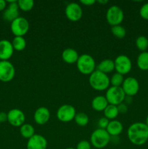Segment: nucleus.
Returning <instances> with one entry per match:
<instances>
[{"instance_id":"1","label":"nucleus","mask_w":148,"mask_h":149,"mask_svg":"<svg viewBox=\"0 0 148 149\" xmlns=\"http://www.w3.org/2000/svg\"><path fill=\"white\" fill-rule=\"evenodd\" d=\"M127 136L133 145H144L148 141V126L144 122H134L128 128Z\"/></svg>"},{"instance_id":"2","label":"nucleus","mask_w":148,"mask_h":149,"mask_svg":"<svg viewBox=\"0 0 148 149\" xmlns=\"http://www.w3.org/2000/svg\"><path fill=\"white\" fill-rule=\"evenodd\" d=\"M89 83L94 90L97 91H103L110 87V81L107 74L96 69L89 75Z\"/></svg>"},{"instance_id":"3","label":"nucleus","mask_w":148,"mask_h":149,"mask_svg":"<svg viewBox=\"0 0 148 149\" xmlns=\"http://www.w3.org/2000/svg\"><path fill=\"white\" fill-rule=\"evenodd\" d=\"M111 136L108 134L106 130H95L90 136V143L96 148L102 149L107 146L110 142Z\"/></svg>"},{"instance_id":"4","label":"nucleus","mask_w":148,"mask_h":149,"mask_svg":"<svg viewBox=\"0 0 148 149\" xmlns=\"http://www.w3.org/2000/svg\"><path fill=\"white\" fill-rule=\"evenodd\" d=\"M77 69L80 73L84 75H90L96 68V63L94 58L88 54L80 55L76 62Z\"/></svg>"},{"instance_id":"5","label":"nucleus","mask_w":148,"mask_h":149,"mask_svg":"<svg viewBox=\"0 0 148 149\" xmlns=\"http://www.w3.org/2000/svg\"><path fill=\"white\" fill-rule=\"evenodd\" d=\"M105 97L109 104L118 106L121 103H123L126 95L121 87L111 86L107 90Z\"/></svg>"},{"instance_id":"6","label":"nucleus","mask_w":148,"mask_h":149,"mask_svg":"<svg viewBox=\"0 0 148 149\" xmlns=\"http://www.w3.org/2000/svg\"><path fill=\"white\" fill-rule=\"evenodd\" d=\"M124 18L123 10L117 5H113L109 7L106 13V20L107 23L111 26L120 25Z\"/></svg>"},{"instance_id":"7","label":"nucleus","mask_w":148,"mask_h":149,"mask_svg":"<svg viewBox=\"0 0 148 149\" xmlns=\"http://www.w3.org/2000/svg\"><path fill=\"white\" fill-rule=\"evenodd\" d=\"M10 29L15 36H23L29 30V22L23 17H18L11 22Z\"/></svg>"},{"instance_id":"8","label":"nucleus","mask_w":148,"mask_h":149,"mask_svg":"<svg viewBox=\"0 0 148 149\" xmlns=\"http://www.w3.org/2000/svg\"><path fill=\"white\" fill-rule=\"evenodd\" d=\"M114 63L116 72L123 76L129 74L132 68L131 61L126 55H120L116 57Z\"/></svg>"},{"instance_id":"9","label":"nucleus","mask_w":148,"mask_h":149,"mask_svg":"<svg viewBox=\"0 0 148 149\" xmlns=\"http://www.w3.org/2000/svg\"><path fill=\"white\" fill-rule=\"evenodd\" d=\"M76 114V111L74 106L70 104H64L57 111V117L62 122H70L73 120Z\"/></svg>"},{"instance_id":"10","label":"nucleus","mask_w":148,"mask_h":149,"mask_svg":"<svg viewBox=\"0 0 148 149\" xmlns=\"http://www.w3.org/2000/svg\"><path fill=\"white\" fill-rule=\"evenodd\" d=\"M15 75V69L13 64L9 61H0V81L9 82Z\"/></svg>"},{"instance_id":"11","label":"nucleus","mask_w":148,"mask_h":149,"mask_svg":"<svg viewBox=\"0 0 148 149\" xmlns=\"http://www.w3.org/2000/svg\"><path fill=\"white\" fill-rule=\"evenodd\" d=\"M65 13L68 20L76 22L82 17L83 10L79 4L76 2H71L65 7Z\"/></svg>"},{"instance_id":"12","label":"nucleus","mask_w":148,"mask_h":149,"mask_svg":"<svg viewBox=\"0 0 148 149\" xmlns=\"http://www.w3.org/2000/svg\"><path fill=\"white\" fill-rule=\"evenodd\" d=\"M122 89L126 96L136 95L139 90V83L136 78L132 77H129L124 79L123 84L121 85Z\"/></svg>"},{"instance_id":"13","label":"nucleus","mask_w":148,"mask_h":149,"mask_svg":"<svg viewBox=\"0 0 148 149\" xmlns=\"http://www.w3.org/2000/svg\"><path fill=\"white\" fill-rule=\"evenodd\" d=\"M26 116L20 109H12L7 113V122L13 127H21L25 124Z\"/></svg>"},{"instance_id":"14","label":"nucleus","mask_w":148,"mask_h":149,"mask_svg":"<svg viewBox=\"0 0 148 149\" xmlns=\"http://www.w3.org/2000/svg\"><path fill=\"white\" fill-rule=\"evenodd\" d=\"M9 5L3 13V18L9 22H12L19 16V7L17 1H7Z\"/></svg>"},{"instance_id":"15","label":"nucleus","mask_w":148,"mask_h":149,"mask_svg":"<svg viewBox=\"0 0 148 149\" xmlns=\"http://www.w3.org/2000/svg\"><path fill=\"white\" fill-rule=\"evenodd\" d=\"M47 141L43 135L35 134L33 137L28 140L27 149H46Z\"/></svg>"},{"instance_id":"16","label":"nucleus","mask_w":148,"mask_h":149,"mask_svg":"<svg viewBox=\"0 0 148 149\" xmlns=\"http://www.w3.org/2000/svg\"><path fill=\"white\" fill-rule=\"evenodd\" d=\"M14 52L12 42L7 39L0 40V61H9Z\"/></svg>"},{"instance_id":"17","label":"nucleus","mask_w":148,"mask_h":149,"mask_svg":"<svg viewBox=\"0 0 148 149\" xmlns=\"http://www.w3.org/2000/svg\"><path fill=\"white\" fill-rule=\"evenodd\" d=\"M33 119L37 125H44L49 122L50 119V111L44 106L39 107L35 111Z\"/></svg>"},{"instance_id":"18","label":"nucleus","mask_w":148,"mask_h":149,"mask_svg":"<svg viewBox=\"0 0 148 149\" xmlns=\"http://www.w3.org/2000/svg\"><path fill=\"white\" fill-rule=\"evenodd\" d=\"M106 130L111 137L119 136L123 130V124L120 121L116 120V119L111 120L109 122Z\"/></svg>"},{"instance_id":"19","label":"nucleus","mask_w":148,"mask_h":149,"mask_svg":"<svg viewBox=\"0 0 148 149\" xmlns=\"http://www.w3.org/2000/svg\"><path fill=\"white\" fill-rule=\"evenodd\" d=\"M79 55L78 52L73 48H66L62 53V58L66 63L73 64L76 63Z\"/></svg>"},{"instance_id":"20","label":"nucleus","mask_w":148,"mask_h":149,"mask_svg":"<svg viewBox=\"0 0 148 149\" xmlns=\"http://www.w3.org/2000/svg\"><path fill=\"white\" fill-rule=\"evenodd\" d=\"M108 105L109 103L105 96L97 95L94 97L91 100V107L96 111H104V110Z\"/></svg>"},{"instance_id":"21","label":"nucleus","mask_w":148,"mask_h":149,"mask_svg":"<svg viewBox=\"0 0 148 149\" xmlns=\"http://www.w3.org/2000/svg\"><path fill=\"white\" fill-rule=\"evenodd\" d=\"M97 70L106 74L113 72L115 70L114 61L111 59L103 60L97 65Z\"/></svg>"},{"instance_id":"22","label":"nucleus","mask_w":148,"mask_h":149,"mask_svg":"<svg viewBox=\"0 0 148 149\" xmlns=\"http://www.w3.org/2000/svg\"><path fill=\"white\" fill-rule=\"evenodd\" d=\"M138 68L142 71H148V52H142L136 59Z\"/></svg>"},{"instance_id":"23","label":"nucleus","mask_w":148,"mask_h":149,"mask_svg":"<svg viewBox=\"0 0 148 149\" xmlns=\"http://www.w3.org/2000/svg\"><path fill=\"white\" fill-rule=\"evenodd\" d=\"M20 133L22 137L28 140L35 135V130L31 125L25 123L20 127Z\"/></svg>"},{"instance_id":"24","label":"nucleus","mask_w":148,"mask_h":149,"mask_svg":"<svg viewBox=\"0 0 148 149\" xmlns=\"http://www.w3.org/2000/svg\"><path fill=\"white\" fill-rule=\"evenodd\" d=\"M104 117L108 119L109 120H114L118 117L119 114V111L118 110L117 106L109 104L104 110Z\"/></svg>"},{"instance_id":"25","label":"nucleus","mask_w":148,"mask_h":149,"mask_svg":"<svg viewBox=\"0 0 148 149\" xmlns=\"http://www.w3.org/2000/svg\"><path fill=\"white\" fill-rule=\"evenodd\" d=\"M14 50L22 51L26 48V41L23 36H15L12 42Z\"/></svg>"},{"instance_id":"26","label":"nucleus","mask_w":148,"mask_h":149,"mask_svg":"<svg viewBox=\"0 0 148 149\" xmlns=\"http://www.w3.org/2000/svg\"><path fill=\"white\" fill-rule=\"evenodd\" d=\"M136 47L141 52H145L148 49V39L145 36H139L135 41Z\"/></svg>"},{"instance_id":"27","label":"nucleus","mask_w":148,"mask_h":149,"mask_svg":"<svg viewBox=\"0 0 148 149\" xmlns=\"http://www.w3.org/2000/svg\"><path fill=\"white\" fill-rule=\"evenodd\" d=\"M75 122L80 127H84L88 125L89 122V118L86 113L84 112H80L75 114V118H74Z\"/></svg>"},{"instance_id":"28","label":"nucleus","mask_w":148,"mask_h":149,"mask_svg":"<svg viewBox=\"0 0 148 149\" xmlns=\"http://www.w3.org/2000/svg\"><path fill=\"white\" fill-rule=\"evenodd\" d=\"M111 32L113 35L118 39H123L126 35V29L121 25L112 26Z\"/></svg>"},{"instance_id":"29","label":"nucleus","mask_w":148,"mask_h":149,"mask_svg":"<svg viewBox=\"0 0 148 149\" xmlns=\"http://www.w3.org/2000/svg\"><path fill=\"white\" fill-rule=\"evenodd\" d=\"M19 9L24 12H28L33 9L34 1L33 0H19L17 1Z\"/></svg>"},{"instance_id":"30","label":"nucleus","mask_w":148,"mask_h":149,"mask_svg":"<svg viewBox=\"0 0 148 149\" xmlns=\"http://www.w3.org/2000/svg\"><path fill=\"white\" fill-rule=\"evenodd\" d=\"M110 84L113 87H121L122 84L124 81V78L122 74L116 72L115 74L112 76L111 78L110 79Z\"/></svg>"},{"instance_id":"31","label":"nucleus","mask_w":148,"mask_h":149,"mask_svg":"<svg viewBox=\"0 0 148 149\" xmlns=\"http://www.w3.org/2000/svg\"><path fill=\"white\" fill-rule=\"evenodd\" d=\"M139 14L142 18L148 20V2L145 3L141 7L139 10Z\"/></svg>"},{"instance_id":"32","label":"nucleus","mask_w":148,"mask_h":149,"mask_svg":"<svg viewBox=\"0 0 148 149\" xmlns=\"http://www.w3.org/2000/svg\"><path fill=\"white\" fill-rule=\"evenodd\" d=\"M75 149H91V144L89 141L83 140L78 142Z\"/></svg>"},{"instance_id":"33","label":"nucleus","mask_w":148,"mask_h":149,"mask_svg":"<svg viewBox=\"0 0 148 149\" xmlns=\"http://www.w3.org/2000/svg\"><path fill=\"white\" fill-rule=\"evenodd\" d=\"M109 122H110V120H109L108 119H107L106 117H104V116L100 118L98 121L99 128H100V129L106 130V128H107V126H108Z\"/></svg>"},{"instance_id":"34","label":"nucleus","mask_w":148,"mask_h":149,"mask_svg":"<svg viewBox=\"0 0 148 149\" xmlns=\"http://www.w3.org/2000/svg\"><path fill=\"white\" fill-rule=\"evenodd\" d=\"M118 110L119 113H126L128 111V106L124 103H121L120 104L118 105Z\"/></svg>"},{"instance_id":"35","label":"nucleus","mask_w":148,"mask_h":149,"mask_svg":"<svg viewBox=\"0 0 148 149\" xmlns=\"http://www.w3.org/2000/svg\"><path fill=\"white\" fill-rule=\"evenodd\" d=\"M80 3L86 6H91L95 4V0H80Z\"/></svg>"},{"instance_id":"36","label":"nucleus","mask_w":148,"mask_h":149,"mask_svg":"<svg viewBox=\"0 0 148 149\" xmlns=\"http://www.w3.org/2000/svg\"><path fill=\"white\" fill-rule=\"evenodd\" d=\"M7 121V113L5 112H0V123Z\"/></svg>"},{"instance_id":"37","label":"nucleus","mask_w":148,"mask_h":149,"mask_svg":"<svg viewBox=\"0 0 148 149\" xmlns=\"http://www.w3.org/2000/svg\"><path fill=\"white\" fill-rule=\"evenodd\" d=\"M7 7V1L4 0H0V11H3Z\"/></svg>"},{"instance_id":"38","label":"nucleus","mask_w":148,"mask_h":149,"mask_svg":"<svg viewBox=\"0 0 148 149\" xmlns=\"http://www.w3.org/2000/svg\"><path fill=\"white\" fill-rule=\"evenodd\" d=\"M132 100H132V97H130V96H126V97H125L124 101H123V102H125L124 103H126V105H129L131 103Z\"/></svg>"},{"instance_id":"39","label":"nucleus","mask_w":148,"mask_h":149,"mask_svg":"<svg viewBox=\"0 0 148 149\" xmlns=\"http://www.w3.org/2000/svg\"><path fill=\"white\" fill-rule=\"evenodd\" d=\"M97 2L100 3V4H107V3H108V1H107V0H98V1H97Z\"/></svg>"},{"instance_id":"40","label":"nucleus","mask_w":148,"mask_h":149,"mask_svg":"<svg viewBox=\"0 0 148 149\" xmlns=\"http://www.w3.org/2000/svg\"><path fill=\"white\" fill-rule=\"evenodd\" d=\"M145 124H146V125L148 126V114H147V117H146V120H145Z\"/></svg>"},{"instance_id":"41","label":"nucleus","mask_w":148,"mask_h":149,"mask_svg":"<svg viewBox=\"0 0 148 149\" xmlns=\"http://www.w3.org/2000/svg\"><path fill=\"white\" fill-rule=\"evenodd\" d=\"M65 149H75V148H71V147H70V148H65Z\"/></svg>"}]
</instances>
